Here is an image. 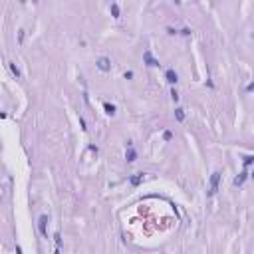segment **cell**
Segmentation results:
<instances>
[{
    "instance_id": "ba28073f",
    "label": "cell",
    "mask_w": 254,
    "mask_h": 254,
    "mask_svg": "<svg viewBox=\"0 0 254 254\" xmlns=\"http://www.w3.org/2000/svg\"><path fill=\"white\" fill-rule=\"evenodd\" d=\"M145 181V175L143 173H137V175H133V177H129V183L133 185V187H139V185Z\"/></svg>"
},
{
    "instance_id": "603a6c76",
    "label": "cell",
    "mask_w": 254,
    "mask_h": 254,
    "mask_svg": "<svg viewBox=\"0 0 254 254\" xmlns=\"http://www.w3.org/2000/svg\"><path fill=\"white\" fill-rule=\"evenodd\" d=\"M54 254H62V252H60V250H56V252H54Z\"/></svg>"
},
{
    "instance_id": "44dd1931",
    "label": "cell",
    "mask_w": 254,
    "mask_h": 254,
    "mask_svg": "<svg viewBox=\"0 0 254 254\" xmlns=\"http://www.w3.org/2000/svg\"><path fill=\"white\" fill-rule=\"evenodd\" d=\"M79 125H82V129H86V119L83 117H79Z\"/></svg>"
},
{
    "instance_id": "7402d4cb",
    "label": "cell",
    "mask_w": 254,
    "mask_h": 254,
    "mask_svg": "<svg viewBox=\"0 0 254 254\" xmlns=\"http://www.w3.org/2000/svg\"><path fill=\"white\" fill-rule=\"evenodd\" d=\"M16 254H22V248L20 246H16Z\"/></svg>"
},
{
    "instance_id": "6da1fadb",
    "label": "cell",
    "mask_w": 254,
    "mask_h": 254,
    "mask_svg": "<svg viewBox=\"0 0 254 254\" xmlns=\"http://www.w3.org/2000/svg\"><path fill=\"white\" fill-rule=\"evenodd\" d=\"M218 183H221V173L214 171L213 175H210V187H209V197H213V194H217L218 190Z\"/></svg>"
},
{
    "instance_id": "e0dca14e",
    "label": "cell",
    "mask_w": 254,
    "mask_h": 254,
    "mask_svg": "<svg viewBox=\"0 0 254 254\" xmlns=\"http://www.w3.org/2000/svg\"><path fill=\"white\" fill-rule=\"evenodd\" d=\"M167 34H171V36H175V34H179V30H175L173 26H167Z\"/></svg>"
},
{
    "instance_id": "ac0fdd59",
    "label": "cell",
    "mask_w": 254,
    "mask_h": 254,
    "mask_svg": "<svg viewBox=\"0 0 254 254\" xmlns=\"http://www.w3.org/2000/svg\"><path fill=\"white\" fill-rule=\"evenodd\" d=\"M123 75H125V79H133V75H135V74H133V71H131V70H129V71H125V74H123Z\"/></svg>"
},
{
    "instance_id": "d6986e66",
    "label": "cell",
    "mask_w": 254,
    "mask_h": 254,
    "mask_svg": "<svg viewBox=\"0 0 254 254\" xmlns=\"http://www.w3.org/2000/svg\"><path fill=\"white\" fill-rule=\"evenodd\" d=\"M54 238H56V244H58V246H62V238H60V234H58V232L54 234Z\"/></svg>"
},
{
    "instance_id": "3957f363",
    "label": "cell",
    "mask_w": 254,
    "mask_h": 254,
    "mask_svg": "<svg viewBox=\"0 0 254 254\" xmlns=\"http://www.w3.org/2000/svg\"><path fill=\"white\" fill-rule=\"evenodd\" d=\"M125 159H127V163H133V161L137 159V151L133 149V143L131 141L125 143Z\"/></svg>"
},
{
    "instance_id": "8992f818",
    "label": "cell",
    "mask_w": 254,
    "mask_h": 254,
    "mask_svg": "<svg viewBox=\"0 0 254 254\" xmlns=\"http://www.w3.org/2000/svg\"><path fill=\"white\" fill-rule=\"evenodd\" d=\"M165 79H167L171 86H177V82H179V74H177L173 67H169V70L165 71Z\"/></svg>"
},
{
    "instance_id": "4fadbf2b",
    "label": "cell",
    "mask_w": 254,
    "mask_h": 254,
    "mask_svg": "<svg viewBox=\"0 0 254 254\" xmlns=\"http://www.w3.org/2000/svg\"><path fill=\"white\" fill-rule=\"evenodd\" d=\"M252 161H254L252 155H244V167H250V165H252Z\"/></svg>"
},
{
    "instance_id": "7c38bea8",
    "label": "cell",
    "mask_w": 254,
    "mask_h": 254,
    "mask_svg": "<svg viewBox=\"0 0 254 254\" xmlns=\"http://www.w3.org/2000/svg\"><path fill=\"white\" fill-rule=\"evenodd\" d=\"M8 67H10V71L16 75V78H20V75H22V74H20V70H18V66H16L14 62H8Z\"/></svg>"
},
{
    "instance_id": "8fae6325",
    "label": "cell",
    "mask_w": 254,
    "mask_h": 254,
    "mask_svg": "<svg viewBox=\"0 0 254 254\" xmlns=\"http://www.w3.org/2000/svg\"><path fill=\"white\" fill-rule=\"evenodd\" d=\"M175 119L179 121V123H183V121H185V109L183 107H177L175 109Z\"/></svg>"
},
{
    "instance_id": "9a60e30c",
    "label": "cell",
    "mask_w": 254,
    "mask_h": 254,
    "mask_svg": "<svg viewBox=\"0 0 254 254\" xmlns=\"http://www.w3.org/2000/svg\"><path fill=\"white\" fill-rule=\"evenodd\" d=\"M163 139H165V141H171V139H173V131H165V133H163Z\"/></svg>"
},
{
    "instance_id": "7a4b0ae2",
    "label": "cell",
    "mask_w": 254,
    "mask_h": 254,
    "mask_svg": "<svg viewBox=\"0 0 254 254\" xmlns=\"http://www.w3.org/2000/svg\"><path fill=\"white\" fill-rule=\"evenodd\" d=\"M48 222H50L48 214H42L40 221H38V230H40V234L44 236V238H48Z\"/></svg>"
},
{
    "instance_id": "2e32d148",
    "label": "cell",
    "mask_w": 254,
    "mask_h": 254,
    "mask_svg": "<svg viewBox=\"0 0 254 254\" xmlns=\"http://www.w3.org/2000/svg\"><path fill=\"white\" fill-rule=\"evenodd\" d=\"M179 34L181 36H190L193 32H190V28H183V30H179Z\"/></svg>"
},
{
    "instance_id": "30bf717a",
    "label": "cell",
    "mask_w": 254,
    "mask_h": 254,
    "mask_svg": "<svg viewBox=\"0 0 254 254\" xmlns=\"http://www.w3.org/2000/svg\"><path fill=\"white\" fill-rule=\"evenodd\" d=\"M109 12H111V16H113V18H119V14H121L119 4H117V2H111V4H109Z\"/></svg>"
},
{
    "instance_id": "5bb4252c",
    "label": "cell",
    "mask_w": 254,
    "mask_h": 254,
    "mask_svg": "<svg viewBox=\"0 0 254 254\" xmlns=\"http://www.w3.org/2000/svg\"><path fill=\"white\" fill-rule=\"evenodd\" d=\"M171 99H173V101H179V91H177L175 87L171 90Z\"/></svg>"
},
{
    "instance_id": "5b68a950",
    "label": "cell",
    "mask_w": 254,
    "mask_h": 254,
    "mask_svg": "<svg viewBox=\"0 0 254 254\" xmlns=\"http://www.w3.org/2000/svg\"><path fill=\"white\" fill-rule=\"evenodd\" d=\"M95 66H97V70H101V71H111V60L109 58H97V62H95Z\"/></svg>"
},
{
    "instance_id": "9c48e42d",
    "label": "cell",
    "mask_w": 254,
    "mask_h": 254,
    "mask_svg": "<svg viewBox=\"0 0 254 254\" xmlns=\"http://www.w3.org/2000/svg\"><path fill=\"white\" fill-rule=\"evenodd\" d=\"M103 111L105 113H107V115H115V113H117V107H115V105H113V103H109V101H105V103H103Z\"/></svg>"
},
{
    "instance_id": "277c9868",
    "label": "cell",
    "mask_w": 254,
    "mask_h": 254,
    "mask_svg": "<svg viewBox=\"0 0 254 254\" xmlns=\"http://www.w3.org/2000/svg\"><path fill=\"white\" fill-rule=\"evenodd\" d=\"M143 62H145L149 67H159V66H161L159 60H155V58H153L151 50H145V52H143Z\"/></svg>"
},
{
    "instance_id": "ffe728a7",
    "label": "cell",
    "mask_w": 254,
    "mask_h": 254,
    "mask_svg": "<svg viewBox=\"0 0 254 254\" xmlns=\"http://www.w3.org/2000/svg\"><path fill=\"white\" fill-rule=\"evenodd\" d=\"M22 40H24V30H20V34H18V42L22 44Z\"/></svg>"
},
{
    "instance_id": "52a82bcc",
    "label": "cell",
    "mask_w": 254,
    "mask_h": 254,
    "mask_svg": "<svg viewBox=\"0 0 254 254\" xmlns=\"http://www.w3.org/2000/svg\"><path fill=\"white\" fill-rule=\"evenodd\" d=\"M248 175H250V173H248L246 169H244L242 173H238V177L234 179V187H242V185H244V181L248 179Z\"/></svg>"
}]
</instances>
